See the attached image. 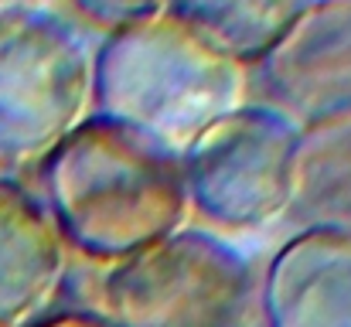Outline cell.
<instances>
[{
	"label": "cell",
	"mask_w": 351,
	"mask_h": 327,
	"mask_svg": "<svg viewBox=\"0 0 351 327\" xmlns=\"http://www.w3.org/2000/svg\"><path fill=\"white\" fill-rule=\"evenodd\" d=\"M38 167L41 205L58 235L99 266L188 228L178 150L106 116L82 119Z\"/></svg>",
	"instance_id": "6da1fadb"
},
{
	"label": "cell",
	"mask_w": 351,
	"mask_h": 327,
	"mask_svg": "<svg viewBox=\"0 0 351 327\" xmlns=\"http://www.w3.org/2000/svg\"><path fill=\"white\" fill-rule=\"evenodd\" d=\"M249 103V69L171 14L126 24L96 48L93 112L171 150Z\"/></svg>",
	"instance_id": "7a4b0ae2"
},
{
	"label": "cell",
	"mask_w": 351,
	"mask_h": 327,
	"mask_svg": "<svg viewBox=\"0 0 351 327\" xmlns=\"http://www.w3.org/2000/svg\"><path fill=\"white\" fill-rule=\"evenodd\" d=\"M99 317L110 327H263L259 273L226 239L181 228L106 266Z\"/></svg>",
	"instance_id": "3957f363"
},
{
	"label": "cell",
	"mask_w": 351,
	"mask_h": 327,
	"mask_svg": "<svg viewBox=\"0 0 351 327\" xmlns=\"http://www.w3.org/2000/svg\"><path fill=\"white\" fill-rule=\"evenodd\" d=\"M96 48L48 10L0 14V171L41 164L93 116Z\"/></svg>",
	"instance_id": "277c9868"
},
{
	"label": "cell",
	"mask_w": 351,
	"mask_h": 327,
	"mask_svg": "<svg viewBox=\"0 0 351 327\" xmlns=\"http://www.w3.org/2000/svg\"><path fill=\"white\" fill-rule=\"evenodd\" d=\"M300 126L269 103H245L181 150L191 212L219 228L256 232L290 215V157Z\"/></svg>",
	"instance_id": "5b68a950"
},
{
	"label": "cell",
	"mask_w": 351,
	"mask_h": 327,
	"mask_svg": "<svg viewBox=\"0 0 351 327\" xmlns=\"http://www.w3.org/2000/svg\"><path fill=\"white\" fill-rule=\"evenodd\" d=\"M269 106L297 126L351 119V0H311L256 65Z\"/></svg>",
	"instance_id": "8992f818"
},
{
	"label": "cell",
	"mask_w": 351,
	"mask_h": 327,
	"mask_svg": "<svg viewBox=\"0 0 351 327\" xmlns=\"http://www.w3.org/2000/svg\"><path fill=\"white\" fill-rule=\"evenodd\" d=\"M263 327H351V228L304 225L259 273Z\"/></svg>",
	"instance_id": "52a82bcc"
},
{
	"label": "cell",
	"mask_w": 351,
	"mask_h": 327,
	"mask_svg": "<svg viewBox=\"0 0 351 327\" xmlns=\"http://www.w3.org/2000/svg\"><path fill=\"white\" fill-rule=\"evenodd\" d=\"M69 273V245L38 195L0 174V327L45 314Z\"/></svg>",
	"instance_id": "ba28073f"
},
{
	"label": "cell",
	"mask_w": 351,
	"mask_h": 327,
	"mask_svg": "<svg viewBox=\"0 0 351 327\" xmlns=\"http://www.w3.org/2000/svg\"><path fill=\"white\" fill-rule=\"evenodd\" d=\"M290 215L351 228V119L300 126L290 157Z\"/></svg>",
	"instance_id": "9c48e42d"
},
{
	"label": "cell",
	"mask_w": 351,
	"mask_h": 327,
	"mask_svg": "<svg viewBox=\"0 0 351 327\" xmlns=\"http://www.w3.org/2000/svg\"><path fill=\"white\" fill-rule=\"evenodd\" d=\"M311 0H167V14L205 45L252 69L290 31Z\"/></svg>",
	"instance_id": "30bf717a"
},
{
	"label": "cell",
	"mask_w": 351,
	"mask_h": 327,
	"mask_svg": "<svg viewBox=\"0 0 351 327\" xmlns=\"http://www.w3.org/2000/svg\"><path fill=\"white\" fill-rule=\"evenodd\" d=\"M86 21L117 31L126 24H140L150 17L167 14V0H69Z\"/></svg>",
	"instance_id": "8fae6325"
},
{
	"label": "cell",
	"mask_w": 351,
	"mask_h": 327,
	"mask_svg": "<svg viewBox=\"0 0 351 327\" xmlns=\"http://www.w3.org/2000/svg\"><path fill=\"white\" fill-rule=\"evenodd\" d=\"M24 327H110L99 314H86V311H65V314H48V317H34Z\"/></svg>",
	"instance_id": "7c38bea8"
},
{
	"label": "cell",
	"mask_w": 351,
	"mask_h": 327,
	"mask_svg": "<svg viewBox=\"0 0 351 327\" xmlns=\"http://www.w3.org/2000/svg\"><path fill=\"white\" fill-rule=\"evenodd\" d=\"M48 0H0V14H14V10H45Z\"/></svg>",
	"instance_id": "4fadbf2b"
}]
</instances>
